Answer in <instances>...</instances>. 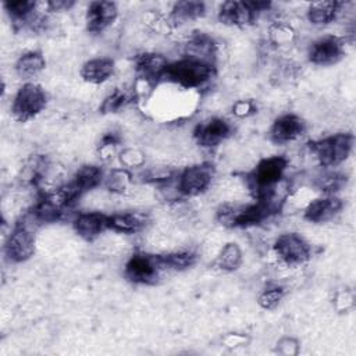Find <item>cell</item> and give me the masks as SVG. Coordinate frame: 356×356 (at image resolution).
<instances>
[{"label":"cell","mask_w":356,"mask_h":356,"mask_svg":"<svg viewBox=\"0 0 356 356\" xmlns=\"http://www.w3.org/2000/svg\"><path fill=\"white\" fill-rule=\"evenodd\" d=\"M214 75V65L199 60L182 57L178 61L168 63L161 78L163 82L172 83L181 89H199Z\"/></svg>","instance_id":"obj_1"},{"label":"cell","mask_w":356,"mask_h":356,"mask_svg":"<svg viewBox=\"0 0 356 356\" xmlns=\"http://www.w3.org/2000/svg\"><path fill=\"white\" fill-rule=\"evenodd\" d=\"M288 161L282 156H270L257 163L246 178L249 191L256 196L270 192L284 179Z\"/></svg>","instance_id":"obj_2"},{"label":"cell","mask_w":356,"mask_h":356,"mask_svg":"<svg viewBox=\"0 0 356 356\" xmlns=\"http://www.w3.org/2000/svg\"><path fill=\"white\" fill-rule=\"evenodd\" d=\"M38 224L39 222L29 213V216L21 222H18L14 227V229L10 232L4 245V252L10 261L22 263L33 256L35 243H36L33 225H38Z\"/></svg>","instance_id":"obj_3"},{"label":"cell","mask_w":356,"mask_h":356,"mask_svg":"<svg viewBox=\"0 0 356 356\" xmlns=\"http://www.w3.org/2000/svg\"><path fill=\"white\" fill-rule=\"evenodd\" d=\"M353 136L350 134H337L310 143V150L321 167H337L350 154Z\"/></svg>","instance_id":"obj_4"},{"label":"cell","mask_w":356,"mask_h":356,"mask_svg":"<svg viewBox=\"0 0 356 356\" xmlns=\"http://www.w3.org/2000/svg\"><path fill=\"white\" fill-rule=\"evenodd\" d=\"M47 103L44 89L31 81H26L15 93L11 104L13 117L21 122L29 121L40 114Z\"/></svg>","instance_id":"obj_5"},{"label":"cell","mask_w":356,"mask_h":356,"mask_svg":"<svg viewBox=\"0 0 356 356\" xmlns=\"http://www.w3.org/2000/svg\"><path fill=\"white\" fill-rule=\"evenodd\" d=\"M167 270L161 254L150 253H135L129 257L125 264V277L134 284L149 285L157 282L161 273Z\"/></svg>","instance_id":"obj_6"},{"label":"cell","mask_w":356,"mask_h":356,"mask_svg":"<svg viewBox=\"0 0 356 356\" xmlns=\"http://www.w3.org/2000/svg\"><path fill=\"white\" fill-rule=\"evenodd\" d=\"M274 253L288 267H300L312 256V248L306 239L295 232L280 235L274 242Z\"/></svg>","instance_id":"obj_7"},{"label":"cell","mask_w":356,"mask_h":356,"mask_svg":"<svg viewBox=\"0 0 356 356\" xmlns=\"http://www.w3.org/2000/svg\"><path fill=\"white\" fill-rule=\"evenodd\" d=\"M270 6L267 1H225L218 10V19L231 26H246Z\"/></svg>","instance_id":"obj_8"},{"label":"cell","mask_w":356,"mask_h":356,"mask_svg":"<svg viewBox=\"0 0 356 356\" xmlns=\"http://www.w3.org/2000/svg\"><path fill=\"white\" fill-rule=\"evenodd\" d=\"M214 178V168L209 163L193 164L177 175L181 197H193L209 189Z\"/></svg>","instance_id":"obj_9"},{"label":"cell","mask_w":356,"mask_h":356,"mask_svg":"<svg viewBox=\"0 0 356 356\" xmlns=\"http://www.w3.org/2000/svg\"><path fill=\"white\" fill-rule=\"evenodd\" d=\"M307 56L316 65L337 64L345 56V40L334 35L318 38L310 44Z\"/></svg>","instance_id":"obj_10"},{"label":"cell","mask_w":356,"mask_h":356,"mask_svg":"<svg viewBox=\"0 0 356 356\" xmlns=\"http://www.w3.org/2000/svg\"><path fill=\"white\" fill-rule=\"evenodd\" d=\"M231 124L220 117L209 118L199 122L193 131V138L203 147H214L224 142L231 135Z\"/></svg>","instance_id":"obj_11"},{"label":"cell","mask_w":356,"mask_h":356,"mask_svg":"<svg viewBox=\"0 0 356 356\" xmlns=\"http://www.w3.org/2000/svg\"><path fill=\"white\" fill-rule=\"evenodd\" d=\"M118 17V7L114 1H92L85 13L86 29L92 33H100L114 24Z\"/></svg>","instance_id":"obj_12"},{"label":"cell","mask_w":356,"mask_h":356,"mask_svg":"<svg viewBox=\"0 0 356 356\" xmlns=\"http://www.w3.org/2000/svg\"><path fill=\"white\" fill-rule=\"evenodd\" d=\"M75 232L85 241L97 239L108 227V216L102 211H81L72 221Z\"/></svg>","instance_id":"obj_13"},{"label":"cell","mask_w":356,"mask_h":356,"mask_svg":"<svg viewBox=\"0 0 356 356\" xmlns=\"http://www.w3.org/2000/svg\"><path fill=\"white\" fill-rule=\"evenodd\" d=\"M305 132V122L295 114L278 117L270 128V139L275 145H286L296 140Z\"/></svg>","instance_id":"obj_14"},{"label":"cell","mask_w":356,"mask_h":356,"mask_svg":"<svg viewBox=\"0 0 356 356\" xmlns=\"http://www.w3.org/2000/svg\"><path fill=\"white\" fill-rule=\"evenodd\" d=\"M342 202L339 197L334 195H325L321 197L312 199L303 211L305 218L309 222L320 224L332 220L341 210H342Z\"/></svg>","instance_id":"obj_15"},{"label":"cell","mask_w":356,"mask_h":356,"mask_svg":"<svg viewBox=\"0 0 356 356\" xmlns=\"http://www.w3.org/2000/svg\"><path fill=\"white\" fill-rule=\"evenodd\" d=\"M168 65V60L160 53H142L135 58V68L142 82L149 85L161 81Z\"/></svg>","instance_id":"obj_16"},{"label":"cell","mask_w":356,"mask_h":356,"mask_svg":"<svg viewBox=\"0 0 356 356\" xmlns=\"http://www.w3.org/2000/svg\"><path fill=\"white\" fill-rule=\"evenodd\" d=\"M147 222H149V217L145 213L134 211V210L117 211L108 216L110 229L120 234H136L145 229Z\"/></svg>","instance_id":"obj_17"},{"label":"cell","mask_w":356,"mask_h":356,"mask_svg":"<svg viewBox=\"0 0 356 356\" xmlns=\"http://www.w3.org/2000/svg\"><path fill=\"white\" fill-rule=\"evenodd\" d=\"M103 171L100 167L93 164L82 165L74 175L71 181H68L71 189L75 192L78 197H82L89 191L95 189L100 184H103Z\"/></svg>","instance_id":"obj_18"},{"label":"cell","mask_w":356,"mask_h":356,"mask_svg":"<svg viewBox=\"0 0 356 356\" xmlns=\"http://www.w3.org/2000/svg\"><path fill=\"white\" fill-rule=\"evenodd\" d=\"M114 61L108 57H95L83 63L81 68V76L83 81L93 83V85H100L104 83L106 81L110 79L114 74Z\"/></svg>","instance_id":"obj_19"},{"label":"cell","mask_w":356,"mask_h":356,"mask_svg":"<svg viewBox=\"0 0 356 356\" xmlns=\"http://www.w3.org/2000/svg\"><path fill=\"white\" fill-rule=\"evenodd\" d=\"M339 7H341V1H332V0L314 1L307 8V19L310 24L317 26L331 24L338 18Z\"/></svg>","instance_id":"obj_20"},{"label":"cell","mask_w":356,"mask_h":356,"mask_svg":"<svg viewBox=\"0 0 356 356\" xmlns=\"http://www.w3.org/2000/svg\"><path fill=\"white\" fill-rule=\"evenodd\" d=\"M46 67V60L40 51H26L15 63V72L22 79L38 76Z\"/></svg>","instance_id":"obj_21"},{"label":"cell","mask_w":356,"mask_h":356,"mask_svg":"<svg viewBox=\"0 0 356 356\" xmlns=\"http://www.w3.org/2000/svg\"><path fill=\"white\" fill-rule=\"evenodd\" d=\"M206 13V6L202 1H178L172 6L170 21L181 25L200 18Z\"/></svg>","instance_id":"obj_22"},{"label":"cell","mask_w":356,"mask_h":356,"mask_svg":"<svg viewBox=\"0 0 356 356\" xmlns=\"http://www.w3.org/2000/svg\"><path fill=\"white\" fill-rule=\"evenodd\" d=\"M214 263L222 271H235L236 268H239V266L242 263L241 248L234 242L225 243L221 248V250L218 252V254L216 256Z\"/></svg>","instance_id":"obj_23"},{"label":"cell","mask_w":356,"mask_h":356,"mask_svg":"<svg viewBox=\"0 0 356 356\" xmlns=\"http://www.w3.org/2000/svg\"><path fill=\"white\" fill-rule=\"evenodd\" d=\"M131 174L127 168H114L103 178V185L114 195H124L131 186Z\"/></svg>","instance_id":"obj_24"},{"label":"cell","mask_w":356,"mask_h":356,"mask_svg":"<svg viewBox=\"0 0 356 356\" xmlns=\"http://www.w3.org/2000/svg\"><path fill=\"white\" fill-rule=\"evenodd\" d=\"M38 3L29 1V0H18V1H6L4 8L8 13V15L15 21L21 24H28L29 19L36 13Z\"/></svg>","instance_id":"obj_25"},{"label":"cell","mask_w":356,"mask_h":356,"mask_svg":"<svg viewBox=\"0 0 356 356\" xmlns=\"http://www.w3.org/2000/svg\"><path fill=\"white\" fill-rule=\"evenodd\" d=\"M161 259L167 270H184L196 261V253L192 250H175L161 254Z\"/></svg>","instance_id":"obj_26"},{"label":"cell","mask_w":356,"mask_h":356,"mask_svg":"<svg viewBox=\"0 0 356 356\" xmlns=\"http://www.w3.org/2000/svg\"><path fill=\"white\" fill-rule=\"evenodd\" d=\"M131 100L129 95L125 92V90H121V89H117L114 90L113 93H110L103 104H102V110L104 113H113V111H117L120 108H122L124 106L128 104V102Z\"/></svg>","instance_id":"obj_27"},{"label":"cell","mask_w":356,"mask_h":356,"mask_svg":"<svg viewBox=\"0 0 356 356\" xmlns=\"http://www.w3.org/2000/svg\"><path fill=\"white\" fill-rule=\"evenodd\" d=\"M284 296V291L278 286L274 288H267L264 289L260 296H259V305L263 309H274L282 299Z\"/></svg>","instance_id":"obj_28"},{"label":"cell","mask_w":356,"mask_h":356,"mask_svg":"<svg viewBox=\"0 0 356 356\" xmlns=\"http://www.w3.org/2000/svg\"><path fill=\"white\" fill-rule=\"evenodd\" d=\"M120 160H121V164L125 165V168H132V167L135 168V167H140L145 163V156L138 149H125L124 152H121Z\"/></svg>","instance_id":"obj_29"},{"label":"cell","mask_w":356,"mask_h":356,"mask_svg":"<svg viewBox=\"0 0 356 356\" xmlns=\"http://www.w3.org/2000/svg\"><path fill=\"white\" fill-rule=\"evenodd\" d=\"M298 349H299V342L295 338H291V337L281 338L277 343V350L282 355H286V356L296 355Z\"/></svg>","instance_id":"obj_30"},{"label":"cell","mask_w":356,"mask_h":356,"mask_svg":"<svg viewBox=\"0 0 356 356\" xmlns=\"http://www.w3.org/2000/svg\"><path fill=\"white\" fill-rule=\"evenodd\" d=\"M254 111V107L252 104V102L249 100H238L236 103H234L232 106V113L236 117H248Z\"/></svg>","instance_id":"obj_31"},{"label":"cell","mask_w":356,"mask_h":356,"mask_svg":"<svg viewBox=\"0 0 356 356\" xmlns=\"http://www.w3.org/2000/svg\"><path fill=\"white\" fill-rule=\"evenodd\" d=\"M335 305L338 307V310H348L349 307L353 306V295L349 291H343L341 293H338L337 299H335Z\"/></svg>","instance_id":"obj_32"}]
</instances>
